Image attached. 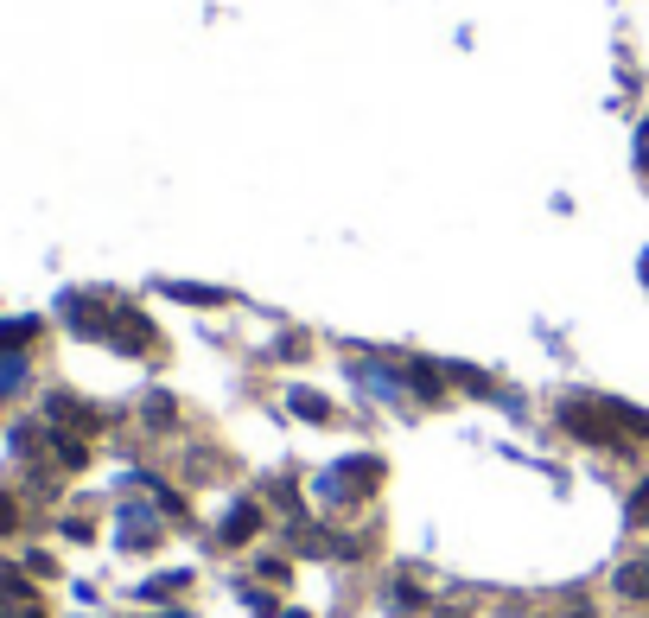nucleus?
Masks as SVG:
<instances>
[{
    "instance_id": "0eeeda50",
    "label": "nucleus",
    "mask_w": 649,
    "mask_h": 618,
    "mask_svg": "<svg viewBox=\"0 0 649 618\" xmlns=\"http://www.w3.org/2000/svg\"><path fill=\"white\" fill-rule=\"evenodd\" d=\"M630 523H649V478L630 491Z\"/></svg>"
},
{
    "instance_id": "f257e3e1",
    "label": "nucleus",
    "mask_w": 649,
    "mask_h": 618,
    "mask_svg": "<svg viewBox=\"0 0 649 618\" xmlns=\"http://www.w3.org/2000/svg\"><path fill=\"white\" fill-rule=\"evenodd\" d=\"M109 338H115L121 351H134V357H147V351H153V325L140 319V313H128V306H121V313L109 319Z\"/></svg>"
},
{
    "instance_id": "423d86ee",
    "label": "nucleus",
    "mask_w": 649,
    "mask_h": 618,
    "mask_svg": "<svg viewBox=\"0 0 649 618\" xmlns=\"http://www.w3.org/2000/svg\"><path fill=\"white\" fill-rule=\"evenodd\" d=\"M13 529H20V504L0 491V536H13Z\"/></svg>"
},
{
    "instance_id": "6e6552de",
    "label": "nucleus",
    "mask_w": 649,
    "mask_h": 618,
    "mask_svg": "<svg viewBox=\"0 0 649 618\" xmlns=\"http://www.w3.org/2000/svg\"><path fill=\"white\" fill-rule=\"evenodd\" d=\"M573 618H592V612H586V606H580V612H573Z\"/></svg>"
},
{
    "instance_id": "39448f33",
    "label": "nucleus",
    "mask_w": 649,
    "mask_h": 618,
    "mask_svg": "<svg viewBox=\"0 0 649 618\" xmlns=\"http://www.w3.org/2000/svg\"><path fill=\"white\" fill-rule=\"evenodd\" d=\"M618 593L624 599H649V561H630V568L618 574Z\"/></svg>"
},
{
    "instance_id": "f03ea898",
    "label": "nucleus",
    "mask_w": 649,
    "mask_h": 618,
    "mask_svg": "<svg viewBox=\"0 0 649 618\" xmlns=\"http://www.w3.org/2000/svg\"><path fill=\"white\" fill-rule=\"evenodd\" d=\"M560 421H567V427H573V434H580V440H592V446H605V453H624V440L611 434V427H605L599 415H592V408H580V402H573V408H567V415H560Z\"/></svg>"
},
{
    "instance_id": "1a4fd4ad",
    "label": "nucleus",
    "mask_w": 649,
    "mask_h": 618,
    "mask_svg": "<svg viewBox=\"0 0 649 618\" xmlns=\"http://www.w3.org/2000/svg\"><path fill=\"white\" fill-rule=\"evenodd\" d=\"M287 618H306V612H287Z\"/></svg>"
},
{
    "instance_id": "7ed1b4c3",
    "label": "nucleus",
    "mask_w": 649,
    "mask_h": 618,
    "mask_svg": "<svg viewBox=\"0 0 649 618\" xmlns=\"http://www.w3.org/2000/svg\"><path fill=\"white\" fill-rule=\"evenodd\" d=\"M255 529H261V510H255V504H236V510H230V517H223V542H230V548H236V542H249V536H255Z\"/></svg>"
},
{
    "instance_id": "20e7f679",
    "label": "nucleus",
    "mask_w": 649,
    "mask_h": 618,
    "mask_svg": "<svg viewBox=\"0 0 649 618\" xmlns=\"http://www.w3.org/2000/svg\"><path fill=\"white\" fill-rule=\"evenodd\" d=\"M287 402H293V415H306V421H331V402L319 396V389H293Z\"/></svg>"
}]
</instances>
